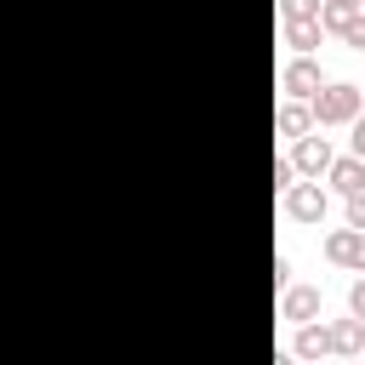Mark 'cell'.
I'll use <instances>...</instances> for the list:
<instances>
[{
  "instance_id": "obj_1",
  "label": "cell",
  "mask_w": 365,
  "mask_h": 365,
  "mask_svg": "<svg viewBox=\"0 0 365 365\" xmlns=\"http://www.w3.org/2000/svg\"><path fill=\"white\" fill-rule=\"evenodd\" d=\"M308 108H314V125L325 131V125H348L359 108H365V91L354 86V80H319V91L308 97Z\"/></svg>"
},
{
  "instance_id": "obj_2",
  "label": "cell",
  "mask_w": 365,
  "mask_h": 365,
  "mask_svg": "<svg viewBox=\"0 0 365 365\" xmlns=\"http://www.w3.org/2000/svg\"><path fill=\"white\" fill-rule=\"evenodd\" d=\"M279 211L291 222H302V228H319L325 211H331V188H319V177H302V182L279 188Z\"/></svg>"
},
{
  "instance_id": "obj_3",
  "label": "cell",
  "mask_w": 365,
  "mask_h": 365,
  "mask_svg": "<svg viewBox=\"0 0 365 365\" xmlns=\"http://www.w3.org/2000/svg\"><path fill=\"white\" fill-rule=\"evenodd\" d=\"M331 160H336V148H331V137H319V125L302 131V137H291V165H297V177H325Z\"/></svg>"
},
{
  "instance_id": "obj_4",
  "label": "cell",
  "mask_w": 365,
  "mask_h": 365,
  "mask_svg": "<svg viewBox=\"0 0 365 365\" xmlns=\"http://www.w3.org/2000/svg\"><path fill=\"white\" fill-rule=\"evenodd\" d=\"M319 80H325V74H319L314 51H291V63L279 68V91H285V97H314Z\"/></svg>"
},
{
  "instance_id": "obj_5",
  "label": "cell",
  "mask_w": 365,
  "mask_h": 365,
  "mask_svg": "<svg viewBox=\"0 0 365 365\" xmlns=\"http://www.w3.org/2000/svg\"><path fill=\"white\" fill-rule=\"evenodd\" d=\"M319 308H325L319 285H285V291H279V319H291V325L319 319Z\"/></svg>"
},
{
  "instance_id": "obj_6",
  "label": "cell",
  "mask_w": 365,
  "mask_h": 365,
  "mask_svg": "<svg viewBox=\"0 0 365 365\" xmlns=\"http://www.w3.org/2000/svg\"><path fill=\"white\" fill-rule=\"evenodd\" d=\"M359 240H365V228H331L319 251H325L331 268H354V274H359Z\"/></svg>"
},
{
  "instance_id": "obj_7",
  "label": "cell",
  "mask_w": 365,
  "mask_h": 365,
  "mask_svg": "<svg viewBox=\"0 0 365 365\" xmlns=\"http://www.w3.org/2000/svg\"><path fill=\"white\" fill-rule=\"evenodd\" d=\"M331 354V325L325 319H302L291 336V359H325Z\"/></svg>"
},
{
  "instance_id": "obj_8",
  "label": "cell",
  "mask_w": 365,
  "mask_h": 365,
  "mask_svg": "<svg viewBox=\"0 0 365 365\" xmlns=\"http://www.w3.org/2000/svg\"><path fill=\"white\" fill-rule=\"evenodd\" d=\"M325 182H331V194H359L365 188V160L359 154H336L325 165Z\"/></svg>"
},
{
  "instance_id": "obj_9",
  "label": "cell",
  "mask_w": 365,
  "mask_h": 365,
  "mask_svg": "<svg viewBox=\"0 0 365 365\" xmlns=\"http://www.w3.org/2000/svg\"><path fill=\"white\" fill-rule=\"evenodd\" d=\"M279 40L291 51H314L325 40V29H319V17H279Z\"/></svg>"
},
{
  "instance_id": "obj_10",
  "label": "cell",
  "mask_w": 365,
  "mask_h": 365,
  "mask_svg": "<svg viewBox=\"0 0 365 365\" xmlns=\"http://www.w3.org/2000/svg\"><path fill=\"white\" fill-rule=\"evenodd\" d=\"M274 131H279V137H302V131H314V108H308V97H285L279 114H274Z\"/></svg>"
},
{
  "instance_id": "obj_11",
  "label": "cell",
  "mask_w": 365,
  "mask_h": 365,
  "mask_svg": "<svg viewBox=\"0 0 365 365\" xmlns=\"http://www.w3.org/2000/svg\"><path fill=\"white\" fill-rule=\"evenodd\" d=\"M359 348H365V319H354V314L348 319H331V354H348L354 359Z\"/></svg>"
},
{
  "instance_id": "obj_12",
  "label": "cell",
  "mask_w": 365,
  "mask_h": 365,
  "mask_svg": "<svg viewBox=\"0 0 365 365\" xmlns=\"http://www.w3.org/2000/svg\"><path fill=\"white\" fill-rule=\"evenodd\" d=\"M336 40H342V46H354V51H365V6L342 23V34H336Z\"/></svg>"
},
{
  "instance_id": "obj_13",
  "label": "cell",
  "mask_w": 365,
  "mask_h": 365,
  "mask_svg": "<svg viewBox=\"0 0 365 365\" xmlns=\"http://www.w3.org/2000/svg\"><path fill=\"white\" fill-rule=\"evenodd\" d=\"M342 211H348V228H365V188L359 194H342Z\"/></svg>"
},
{
  "instance_id": "obj_14",
  "label": "cell",
  "mask_w": 365,
  "mask_h": 365,
  "mask_svg": "<svg viewBox=\"0 0 365 365\" xmlns=\"http://www.w3.org/2000/svg\"><path fill=\"white\" fill-rule=\"evenodd\" d=\"M348 154H359V160H365V108L348 120Z\"/></svg>"
},
{
  "instance_id": "obj_15",
  "label": "cell",
  "mask_w": 365,
  "mask_h": 365,
  "mask_svg": "<svg viewBox=\"0 0 365 365\" xmlns=\"http://www.w3.org/2000/svg\"><path fill=\"white\" fill-rule=\"evenodd\" d=\"M279 17H319V0H279Z\"/></svg>"
},
{
  "instance_id": "obj_16",
  "label": "cell",
  "mask_w": 365,
  "mask_h": 365,
  "mask_svg": "<svg viewBox=\"0 0 365 365\" xmlns=\"http://www.w3.org/2000/svg\"><path fill=\"white\" fill-rule=\"evenodd\" d=\"M348 314H354V319H365V274L348 285Z\"/></svg>"
},
{
  "instance_id": "obj_17",
  "label": "cell",
  "mask_w": 365,
  "mask_h": 365,
  "mask_svg": "<svg viewBox=\"0 0 365 365\" xmlns=\"http://www.w3.org/2000/svg\"><path fill=\"white\" fill-rule=\"evenodd\" d=\"M297 182V165H291V154L285 160H274V188H291Z\"/></svg>"
},
{
  "instance_id": "obj_18",
  "label": "cell",
  "mask_w": 365,
  "mask_h": 365,
  "mask_svg": "<svg viewBox=\"0 0 365 365\" xmlns=\"http://www.w3.org/2000/svg\"><path fill=\"white\" fill-rule=\"evenodd\" d=\"M274 285H279V291L291 285V257H274Z\"/></svg>"
},
{
  "instance_id": "obj_19",
  "label": "cell",
  "mask_w": 365,
  "mask_h": 365,
  "mask_svg": "<svg viewBox=\"0 0 365 365\" xmlns=\"http://www.w3.org/2000/svg\"><path fill=\"white\" fill-rule=\"evenodd\" d=\"M359 274H365V240H359Z\"/></svg>"
},
{
  "instance_id": "obj_20",
  "label": "cell",
  "mask_w": 365,
  "mask_h": 365,
  "mask_svg": "<svg viewBox=\"0 0 365 365\" xmlns=\"http://www.w3.org/2000/svg\"><path fill=\"white\" fill-rule=\"evenodd\" d=\"M359 354H365V348H359Z\"/></svg>"
},
{
  "instance_id": "obj_21",
  "label": "cell",
  "mask_w": 365,
  "mask_h": 365,
  "mask_svg": "<svg viewBox=\"0 0 365 365\" xmlns=\"http://www.w3.org/2000/svg\"><path fill=\"white\" fill-rule=\"evenodd\" d=\"M359 91H365V86H359Z\"/></svg>"
}]
</instances>
